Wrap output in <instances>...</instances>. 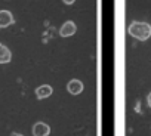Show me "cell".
<instances>
[{
    "label": "cell",
    "mask_w": 151,
    "mask_h": 136,
    "mask_svg": "<svg viewBox=\"0 0 151 136\" xmlns=\"http://www.w3.org/2000/svg\"><path fill=\"white\" fill-rule=\"evenodd\" d=\"M52 93H53V89H52L50 84H40V86L36 89V96H37V99H46V98H49Z\"/></svg>",
    "instance_id": "8992f818"
},
{
    "label": "cell",
    "mask_w": 151,
    "mask_h": 136,
    "mask_svg": "<svg viewBox=\"0 0 151 136\" xmlns=\"http://www.w3.org/2000/svg\"><path fill=\"white\" fill-rule=\"evenodd\" d=\"M62 2H64L65 4H68V6H70V4H73L76 2V0H62Z\"/></svg>",
    "instance_id": "ba28073f"
},
{
    "label": "cell",
    "mask_w": 151,
    "mask_h": 136,
    "mask_svg": "<svg viewBox=\"0 0 151 136\" xmlns=\"http://www.w3.org/2000/svg\"><path fill=\"white\" fill-rule=\"evenodd\" d=\"M128 33L136 40L145 42L151 37V25L147 22H141V21H133L128 28Z\"/></svg>",
    "instance_id": "6da1fadb"
},
{
    "label": "cell",
    "mask_w": 151,
    "mask_h": 136,
    "mask_svg": "<svg viewBox=\"0 0 151 136\" xmlns=\"http://www.w3.org/2000/svg\"><path fill=\"white\" fill-rule=\"evenodd\" d=\"M12 61V52L8 46L0 43V64H9Z\"/></svg>",
    "instance_id": "52a82bcc"
},
{
    "label": "cell",
    "mask_w": 151,
    "mask_h": 136,
    "mask_svg": "<svg viewBox=\"0 0 151 136\" xmlns=\"http://www.w3.org/2000/svg\"><path fill=\"white\" fill-rule=\"evenodd\" d=\"M33 135L34 136H49L50 135V127L43 121H37L33 126Z\"/></svg>",
    "instance_id": "5b68a950"
},
{
    "label": "cell",
    "mask_w": 151,
    "mask_h": 136,
    "mask_svg": "<svg viewBox=\"0 0 151 136\" xmlns=\"http://www.w3.org/2000/svg\"><path fill=\"white\" fill-rule=\"evenodd\" d=\"M11 136H24V135H21V133H16V132H13Z\"/></svg>",
    "instance_id": "30bf717a"
},
{
    "label": "cell",
    "mask_w": 151,
    "mask_h": 136,
    "mask_svg": "<svg viewBox=\"0 0 151 136\" xmlns=\"http://www.w3.org/2000/svg\"><path fill=\"white\" fill-rule=\"evenodd\" d=\"M15 24V18L12 15L11 11H0V30H3V28H8V27L13 25Z\"/></svg>",
    "instance_id": "7a4b0ae2"
},
{
    "label": "cell",
    "mask_w": 151,
    "mask_h": 136,
    "mask_svg": "<svg viewBox=\"0 0 151 136\" xmlns=\"http://www.w3.org/2000/svg\"><path fill=\"white\" fill-rule=\"evenodd\" d=\"M67 90L70 92L71 95H80L82 92L84 90V84L80 81V80H77V79H73V80H70L68 81V84H67Z\"/></svg>",
    "instance_id": "277c9868"
},
{
    "label": "cell",
    "mask_w": 151,
    "mask_h": 136,
    "mask_svg": "<svg viewBox=\"0 0 151 136\" xmlns=\"http://www.w3.org/2000/svg\"><path fill=\"white\" fill-rule=\"evenodd\" d=\"M147 102H148V106L151 108V92H150V95H148V98H147Z\"/></svg>",
    "instance_id": "9c48e42d"
},
{
    "label": "cell",
    "mask_w": 151,
    "mask_h": 136,
    "mask_svg": "<svg viewBox=\"0 0 151 136\" xmlns=\"http://www.w3.org/2000/svg\"><path fill=\"white\" fill-rule=\"evenodd\" d=\"M76 31H77L76 24L73 21H65L62 24V27L59 28V36L61 37H71V36L76 34Z\"/></svg>",
    "instance_id": "3957f363"
}]
</instances>
